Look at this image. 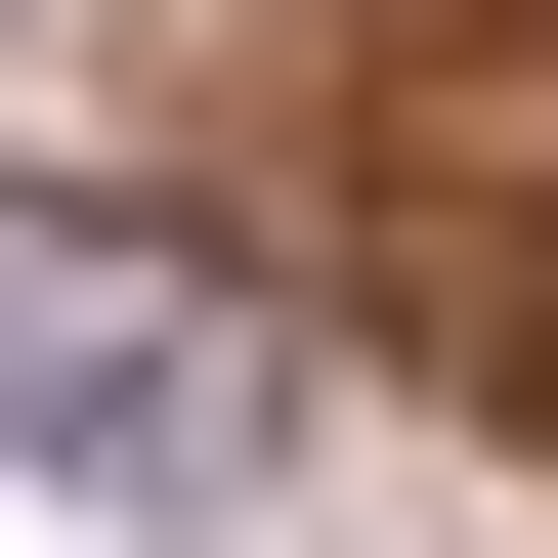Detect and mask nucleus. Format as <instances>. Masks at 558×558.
Listing matches in <instances>:
<instances>
[{
  "label": "nucleus",
  "mask_w": 558,
  "mask_h": 558,
  "mask_svg": "<svg viewBox=\"0 0 558 558\" xmlns=\"http://www.w3.org/2000/svg\"><path fill=\"white\" fill-rule=\"evenodd\" d=\"M0 429H44V473H215L258 344H215L172 258H86V215H0Z\"/></svg>",
  "instance_id": "obj_1"
}]
</instances>
